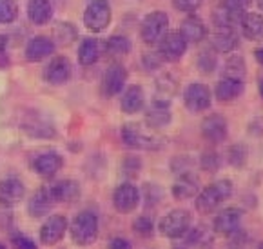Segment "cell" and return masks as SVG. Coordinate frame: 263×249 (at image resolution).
<instances>
[{"instance_id": "cell-1", "label": "cell", "mask_w": 263, "mask_h": 249, "mask_svg": "<svg viewBox=\"0 0 263 249\" xmlns=\"http://www.w3.org/2000/svg\"><path fill=\"white\" fill-rule=\"evenodd\" d=\"M120 138L125 148L140 149V151H156L163 146L162 136L155 129L140 122H129L120 129Z\"/></svg>"}, {"instance_id": "cell-2", "label": "cell", "mask_w": 263, "mask_h": 249, "mask_svg": "<svg viewBox=\"0 0 263 249\" xmlns=\"http://www.w3.org/2000/svg\"><path fill=\"white\" fill-rule=\"evenodd\" d=\"M234 193V184L227 179L216 180V182L209 184L203 189H200V193L194 199V207L200 215H211L225 204Z\"/></svg>"}, {"instance_id": "cell-3", "label": "cell", "mask_w": 263, "mask_h": 249, "mask_svg": "<svg viewBox=\"0 0 263 249\" xmlns=\"http://www.w3.org/2000/svg\"><path fill=\"white\" fill-rule=\"evenodd\" d=\"M98 237V217L93 211H80L71 224V238L77 245H91Z\"/></svg>"}, {"instance_id": "cell-4", "label": "cell", "mask_w": 263, "mask_h": 249, "mask_svg": "<svg viewBox=\"0 0 263 249\" xmlns=\"http://www.w3.org/2000/svg\"><path fill=\"white\" fill-rule=\"evenodd\" d=\"M169 33V15L165 11H151L140 24V37L147 46H158Z\"/></svg>"}, {"instance_id": "cell-5", "label": "cell", "mask_w": 263, "mask_h": 249, "mask_svg": "<svg viewBox=\"0 0 263 249\" xmlns=\"http://www.w3.org/2000/svg\"><path fill=\"white\" fill-rule=\"evenodd\" d=\"M193 226V215L187 209H173L158 222V231L165 238H182Z\"/></svg>"}, {"instance_id": "cell-6", "label": "cell", "mask_w": 263, "mask_h": 249, "mask_svg": "<svg viewBox=\"0 0 263 249\" xmlns=\"http://www.w3.org/2000/svg\"><path fill=\"white\" fill-rule=\"evenodd\" d=\"M112 9L107 0H91L84 11V26L91 33L105 31L111 24Z\"/></svg>"}, {"instance_id": "cell-7", "label": "cell", "mask_w": 263, "mask_h": 249, "mask_svg": "<svg viewBox=\"0 0 263 249\" xmlns=\"http://www.w3.org/2000/svg\"><path fill=\"white\" fill-rule=\"evenodd\" d=\"M183 104L193 113H203L213 104V93L209 86L201 84V82H193L183 91Z\"/></svg>"}, {"instance_id": "cell-8", "label": "cell", "mask_w": 263, "mask_h": 249, "mask_svg": "<svg viewBox=\"0 0 263 249\" xmlns=\"http://www.w3.org/2000/svg\"><path fill=\"white\" fill-rule=\"evenodd\" d=\"M73 77V64L64 55H57L44 67V80L51 86H64Z\"/></svg>"}, {"instance_id": "cell-9", "label": "cell", "mask_w": 263, "mask_h": 249, "mask_svg": "<svg viewBox=\"0 0 263 249\" xmlns=\"http://www.w3.org/2000/svg\"><path fill=\"white\" fill-rule=\"evenodd\" d=\"M243 217H245V213L240 207H227V209L220 211L213 222L214 233L221 235V237H232V235H236L241 227Z\"/></svg>"}, {"instance_id": "cell-10", "label": "cell", "mask_w": 263, "mask_h": 249, "mask_svg": "<svg viewBox=\"0 0 263 249\" xmlns=\"http://www.w3.org/2000/svg\"><path fill=\"white\" fill-rule=\"evenodd\" d=\"M125 84H127V69L118 62L111 64L102 77V95L107 98L116 97L124 91Z\"/></svg>"}, {"instance_id": "cell-11", "label": "cell", "mask_w": 263, "mask_h": 249, "mask_svg": "<svg viewBox=\"0 0 263 249\" xmlns=\"http://www.w3.org/2000/svg\"><path fill=\"white\" fill-rule=\"evenodd\" d=\"M140 204V189L133 182H124L116 187L112 193V206L118 213L129 215L138 207Z\"/></svg>"}, {"instance_id": "cell-12", "label": "cell", "mask_w": 263, "mask_h": 249, "mask_svg": "<svg viewBox=\"0 0 263 249\" xmlns=\"http://www.w3.org/2000/svg\"><path fill=\"white\" fill-rule=\"evenodd\" d=\"M187 46L182 35L178 31H169L158 44V55L163 62H178L187 53Z\"/></svg>"}, {"instance_id": "cell-13", "label": "cell", "mask_w": 263, "mask_h": 249, "mask_svg": "<svg viewBox=\"0 0 263 249\" xmlns=\"http://www.w3.org/2000/svg\"><path fill=\"white\" fill-rule=\"evenodd\" d=\"M201 135H203V138L209 144L218 146L221 142H225V138L229 135V126L223 115L213 113L203 118V122H201Z\"/></svg>"}, {"instance_id": "cell-14", "label": "cell", "mask_w": 263, "mask_h": 249, "mask_svg": "<svg viewBox=\"0 0 263 249\" xmlns=\"http://www.w3.org/2000/svg\"><path fill=\"white\" fill-rule=\"evenodd\" d=\"M54 47L57 46H54L51 37L36 35L26 44L24 57H26L27 62H42V60L49 59L51 55L54 53Z\"/></svg>"}, {"instance_id": "cell-15", "label": "cell", "mask_w": 263, "mask_h": 249, "mask_svg": "<svg viewBox=\"0 0 263 249\" xmlns=\"http://www.w3.org/2000/svg\"><path fill=\"white\" fill-rule=\"evenodd\" d=\"M26 197V186L16 176H9L0 182V206L2 207H15Z\"/></svg>"}, {"instance_id": "cell-16", "label": "cell", "mask_w": 263, "mask_h": 249, "mask_svg": "<svg viewBox=\"0 0 263 249\" xmlns=\"http://www.w3.org/2000/svg\"><path fill=\"white\" fill-rule=\"evenodd\" d=\"M67 231V218L64 215H53L40 227V242L46 245H54L62 240Z\"/></svg>"}, {"instance_id": "cell-17", "label": "cell", "mask_w": 263, "mask_h": 249, "mask_svg": "<svg viewBox=\"0 0 263 249\" xmlns=\"http://www.w3.org/2000/svg\"><path fill=\"white\" fill-rule=\"evenodd\" d=\"M62 166H64V158L60 156V153H57V151L40 153L31 162V168L35 169V173L44 176V179H53V176L62 169Z\"/></svg>"}, {"instance_id": "cell-18", "label": "cell", "mask_w": 263, "mask_h": 249, "mask_svg": "<svg viewBox=\"0 0 263 249\" xmlns=\"http://www.w3.org/2000/svg\"><path fill=\"white\" fill-rule=\"evenodd\" d=\"M49 191L54 204H73L80 199V193H82L80 184L71 179L58 180V182H54L49 187Z\"/></svg>"}, {"instance_id": "cell-19", "label": "cell", "mask_w": 263, "mask_h": 249, "mask_svg": "<svg viewBox=\"0 0 263 249\" xmlns=\"http://www.w3.org/2000/svg\"><path fill=\"white\" fill-rule=\"evenodd\" d=\"M243 91H245V82L221 77L218 80L216 87H214V98L220 104H231V102L238 100L243 95Z\"/></svg>"}, {"instance_id": "cell-20", "label": "cell", "mask_w": 263, "mask_h": 249, "mask_svg": "<svg viewBox=\"0 0 263 249\" xmlns=\"http://www.w3.org/2000/svg\"><path fill=\"white\" fill-rule=\"evenodd\" d=\"M145 105V93H143V87L138 84H131V86H125L122 91L120 97V109L125 115H136L140 113Z\"/></svg>"}, {"instance_id": "cell-21", "label": "cell", "mask_w": 263, "mask_h": 249, "mask_svg": "<svg viewBox=\"0 0 263 249\" xmlns=\"http://www.w3.org/2000/svg\"><path fill=\"white\" fill-rule=\"evenodd\" d=\"M178 33L185 39L187 44H200L207 39L209 29H207L205 22L201 19H198V16H194V15H189L187 19L182 20Z\"/></svg>"}, {"instance_id": "cell-22", "label": "cell", "mask_w": 263, "mask_h": 249, "mask_svg": "<svg viewBox=\"0 0 263 249\" xmlns=\"http://www.w3.org/2000/svg\"><path fill=\"white\" fill-rule=\"evenodd\" d=\"M241 35L251 42H263V15L258 11H245L240 20Z\"/></svg>"}, {"instance_id": "cell-23", "label": "cell", "mask_w": 263, "mask_h": 249, "mask_svg": "<svg viewBox=\"0 0 263 249\" xmlns=\"http://www.w3.org/2000/svg\"><path fill=\"white\" fill-rule=\"evenodd\" d=\"M100 55H102V42L98 39H95V37H87L78 46L77 59L82 67H89L95 66L100 60Z\"/></svg>"}, {"instance_id": "cell-24", "label": "cell", "mask_w": 263, "mask_h": 249, "mask_svg": "<svg viewBox=\"0 0 263 249\" xmlns=\"http://www.w3.org/2000/svg\"><path fill=\"white\" fill-rule=\"evenodd\" d=\"M54 200L51 197L49 187H39V189L33 193L31 200H29V206L27 211L33 218H44L46 215H49V211L53 209Z\"/></svg>"}, {"instance_id": "cell-25", "label": "cell", "mask_w": 263, "mask_h": 249, "mask_svg": "<svg viewBox=\"0 0 263 249\" xmlns=\"http://www.w3.org/2000/svg\"><path fill=\"white\" fill-rule=\"evenodd\" d=\"M200 189L201 187L196 176H194L193 173L185 171V173H180L176 182H174L173 195H174V199H178V200H189V199H193V197H196L198 193H200Z\"/></svg>"}, {"instance_id": "cell-26", "label": "cell", "mask_w": 263, "mask_h": 249, "mask_svg": "<svg viewBox=\"0 0 263 249\" xmlns=\"http://www.w3.org/2000/svg\"><path fill=\"white\" fill-rule=\"evenodd\" d=\"M211 46L216 53L231 55L240 46V37H238L236 29H218L211 39Z\"/></svg>"}, {"instance_id": "cell-27", "label": "cell", "mask_w": 263, "mask_h": 249, "mask_svg": "<svg viewBox=\"0 0 263 249\" xmlns=\"http://www.w3.org/2000/svg\"><path fill=\"white\" fill-rule=\"evenodd\" d=\"M241 16H243V13L223 2L213 11V24L218 29H234L236 26H240Z\"/></svg>"}, {"instance_id": "cell-28", "label": "cell", "mask_w": 263, "mask_h": 249, "mask_svg": "<svg viewBox=\"0 0 263 249\" xmlns=\"http://www.w3.org/2000/svg\"><path fill=\"white\" fill-rule=\"evenodd\" d=\"M53 4L51 0H29L27 2V19L35 26H46L53 19Z\"/></svg>"}, {"instance_id": "cell-29", "label": "cell", "mask_w": 263, "mask_h": 249, "mask_svg": "<svg viewBox=\"0 0 263 249\" xmlns=\"http://www.w3.org/2000/svg\"><path fill=\"white\" fill-rule=\"evenodd\" d=\"M173 120V115H171V105H160V104H151V108L147 109L145 113V126L155 131L167 128Z\"/></svg>"}, {"instance_id": "cell-30", "label": "cell", "mask_w": 263, "mask_h": 249, "mask_svg": "<svg viewBox=\"0 0 263 249\" xmlns=\"http://www.w3.org/2000/svg\"><path fill=\"white\" fill-rule=\"evenodd\" d=\"M174 93H176V80H173L169 75H163L156 82V91H155V97H153V104L171 105Z\"/></svg>"}, {"instance_id": "cell-31", "label": "cell", "mask_w": 263, "mask_h": 249, "mask_svg": "<svg viewBox=\"0 0 263 249\" xmlns=\"http://www.w3.org/2000/svg\"><path fill=\"white\" fill-rule=\"evenodd\" d=\"M221 77L245 82V77H247V64H245L243 57L231 53V57H229L223 64V73H221Z\"/></svg>"}, {"instance_id": "cell-32", "label": "cell", "mask_w": 263, "mask_h": 249, "mask_svg": "<svg viewBox=\"0 0 263 249\" xmlns=\"http://www.w3.org/2000/svg\"><path fill=\"white\" fill-rule=\"evenodd\" d=\"M133 49V42L125 35H112L105 40V53L111 57H125Z\"/></svg>"}, {"instance_id": "cell-33", "label": "cell", "mask_w": 263, "mask_h": 249, "mask_svg": "<svg viewBox=\"0 0 263 249\" xmlns=\"http://www.w3.org/2000/svg\"><path fill=\"white\" fill-rule=\"evenodd\" d=\"M78 33H77V27L69 22H60L54 26L53 29V42L54 46L60 44V46H69L77 40Z\"/></svg>"}, {"instance_id": "cell-34", "label": "cell", "mask_w": 263, "mask_h": 249, "mask_svg": "<svg viewBox=\"0 0 263 249\" xmlns=\"http://www.w3.org/2000/svg\"><path fill=\"white\" fill-rule=\"evenodd\" d=\"M196 66L201 73L211 75L216 71L218 67V59H216V51L209 49V51H203V53L198 55V60H196Z\"/></svg>"}, {"instance_id": "cell-35", "label": "cell", "mask_w": 263, "mask_h": 249, "mask_svg": "<svg viewBox=\"0 0 263 249\" xmlns=\"http://www.w3.org/2000/svg\"><path fill=\"white\" fill-rule=\"evenodd\" d=\"M18 19V4L15 0H0V24H13Z\"/></svg>"}, {"instance_id": "cell-36", "label": "cell", "mask_w": 263, "mask_h": 249, "mask_svg": "<svg viewBox=\"0 0 263 249\" xmlns=\"http://www.w3.org/2000/svg\"><path fill=\"white\" fill-rule=\"evenodd\" d=\"M201 169H205L209 173H216L220 169L221 162H220V155L214 151H207L201 155V162H200Z\"/></svg>"}, {"instance_id": "cell-37", "label": "cell", "mask_w": 263, "mask_h": 249, "mask_svg": "<svg viewBox=\"0 0 263 249\" xmlns=\"http://www.w3.org/2000/svg\"><path fill=\"white\" fill-rule=\"evenodd\" d=\"M133 229L140 235V237H151V233L155 231V224L149 217H138L133 224Z\"/></svg>"}, {"instance_id": "cell-38", "label": "cell", "mask_w": 263, "mask_h": 249, "mask_svg": "<svg viewBox=\"0 0 263 249\" xmlns=\"http://www.w3.org/2000/svg\"><path fill=\"white\" fill-rule=\"evenodd\" d=\"M142 169V162H140L138 156H127L122 164V173L125 176H136Z\"/></svg>"}, {"instance_id": "cell-39", "label": "cell", "mask_w": 263, "mask_h": 249, "mask_svg": "<svg viewBox=\"0 0 263 249\" xmlns=\"http://www.w3.org/2000/svg\"><path fill=\"white\" fill-rule=\"evenodd\" d=\"M245 158H247V151H245V148L241 144L232 146V148L229 149V162H231L232 166H243Z\"/></svg>"}, {"instance_id": "cell-40", "label": "cell", "mask_w": 263, "mask_h": 249, "mask_svg": "<svg viewBox=\"0 0 263 249\" xmlns=\"http://www.w3.org/2000/svg\"><path fill=\"white\" fill-rule=\"evenodd\" d=\"M201 4H203V0H173L174 8L182 13H189V15L200 9Z\"/></svg>"}, {"instance_id": "cell-41", "label": "cell", "mask_w": 263, "mask_h": 249, "mask_svg": "<svg viewBox=\"0 0 263 249\" xmlns=\"http://www.w3.org/2000/svg\"><path fill=\"white\" fill-rule=\"evenodd\" d=\"M142 64L147 71H158L160 67H162L163 60L160 59L158 53H147V55H143L142 57Z\"/></svg>"}, {"instance_id": "cell-42", "label": "cell", "mask_w": 263, "mask_h": 249, "mask_svg": "<svg viewBox=\"0 0 263 249\" xmlns=\"http://www.w3.org/2000/svg\"><path fill=\"white\" fill-rule=\"evenodd\" d=\"M162 197H163V193L158 186H155V184H145V204H147V206H155Z\"/></svg>"}, {"instance_id": "cell-43", "label": "cell", "mask_w": 263, "mask_h": 249, "mask_svg": "<svg viewBox=\"0 0 263 249\" xmlns=\"http://www.w3.org/2000/svg\"><path fill=\"white\" fill-rule=\"evenodd\" d=\"M13 244L16 245V249H36L35 242L27 237H15L13 238Z\"/></svg>"}, {"instance_id": "cell-44", "label": "cell", "mask_w": 263, "mask_h": 249, "mask_svg": "<svg viewBox=\"0 0 263 249\" xmlns=\"http://www.w3.org/2000/svg\"><path fill=\"white\" fill-rule=\"evenodd\" d=\"M109 249H133L131 242L127 238H122V237H116L109 242Z\"/></svg>"}, {"instance_id": "cell-45", "label": "cell", "mask_w": 263, "mask_h": 249, "mask_svg": "<svg viewBox=\"0 0 263 249\" xmlns=\"http://www.w3.org/2000/svg\"><path fill=\"white\" fill-rule=\"evenodd\" d=\"M225 4H229L231 8L238 9V11L245 13L249 8V4H251V0H225Z\"/></svg>"}, {"instance_id": "cell-46", "label": "cell", "mask_w": 263, "mask_h": 249, "mask_svg": "<svg viewBox=\"0 0 263 249\" xmlns=\"http://www.w3.org/2000/svg\"><path fill=\"white\" fill-rule=\"evenodd\" d=\"M254 59H256V62H258L259 66H263V46H259V47H256V49H254Z\"/></svg>"}, {"instance_id": "cell-47", "label": "cell", "mask_w": 263, "mask_h": 249, "mask_svg": "<svg viewBox=\"0 0 263 249\" xmlns=\"http://www.w3.org/2000/svg\"><path fill=\"white\" fill-rule=\"evenodd\" d=\"M6 47H8V39L4 35H0V55L6 53Z\"/></svg>"}, {"instance_id": "cell-48", "label": "cell", "mask_w": 263, "mask_h": 249, "mask_svg": "<svg viewBox=\"0 0 263 249\" xmlns=\"http://www.w3.org/2000/svg\"><path fill=\"white\" fill-rule=\"evenodd\" d=\"M254 2H256V6H258L259 11H263V0H254Z\"/></svg>"}, {"instance_id": "cell-49", "label": "cell", "mask_w": 263, "mask_h": 249, "mask_svg": "<svg viewBox=\"0 0 263 249\" xmlns=\"http://www.w3.org/2000/svg\"><path fill=\"white\" fill-rule=\"evenodd\" d=\"M259 93H261V97H263V78L259 80Z\"/></svg>"}, {"instance_id": "cell-50", "label": "cell", "mask_w": 263, "mask_h": 249, "mask_svg": "<svg viewBox=\"0 0 263 249\" xmlns=\"http://www.w3.org/2000/svg\"><path fill=\"white\" fill-rule=\"evenodd\" d=\"M258 249H263V242H261V244L258 245Z\"/></svg>"}, {"instance_id": "cell-51", "label": "cell", "mask_w": 263, "mask_h": 249, "mask_svg": "<svg viewBox=\"0 0 263 249\" xmlns=\"http://www.w3.org/2000/svg\"><path fill=\"white\" fill-rule=\"evenodd\" d=\"M0 249H6V245H4V244H0Z\"/></svg>"}]
</instances>
